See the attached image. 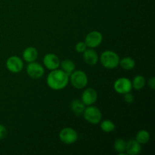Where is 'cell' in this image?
Instances as JSON below:
<instances>
[{"label":"cell","mask_w":155,"mask_h":155,"mask_svg":"<svg viewBox=\"0 0 155 155\" xmlns=\"http://www.w3.org/2000/svg\"><path fill=\"white\" fill-rule=\"evenodd\" d=\"M24 67L22 60L18 56H12L6 61V68L10 72L18 74L22 71Z\"/></svg>","instance_id":"52a82bcc"},{"label":"cell","mask_w":155,"mask_h":155,"mask_svg":"<svg viewBox=\"0 0 155 155\" xmlns=\"http://www.w3.org/2000/svg\"><path fill=\"white\" fill-rule=\"evenodd\" d=\"M148 86H149V87L151 88V89H153L154 90V88H155V80H154V77H151V79H149V80H148Z\"/></svg>","instance_id":"d4e9b609"},{"label":"cell","mask_w":155,"mask_h":155,"mask_svg":"<svg viewBox=\"0 0 155 155\" xmlns=\"http://www.w3.org/2000/svg\"><path fill=\"white\" fill-rule=\"evenodd\" d=\"M102 39V35L100 32L92 31L86 36L85 43L89 48H96L101 43Z\"/></svg>","instance_id":"ba28073f"},{"label":"cell","mask_w":155,"mask_h":155,"mask_svg":"<svg viewBox=\"0 0 155 155\" xmlns=\"http://www.w3.org/2000/svg\"><path fill=\"white\" fill-rule=\"evenodd\" d=\"M120 64L121 68L127 71H130L133 70L136 66V62L133 60L132 58L126 57L120 60Z\"/></svg>","instance_id":"e0dca14e"},{"label":"cell","mask_w":155,"mask_h":155,"mask_svg":"<svg viewBox=\"0 0 155 155\" xmlns=\"http://www.w3.org/2000/svg\"><path fill=\"white\" fill-rule=\"evenodd\" d=\"M126 151H127V154L130 155H137L140 154L141 151H142L141 144L134 139L130 140L128 142H127Z\"/></svg>","instance_id":"4fadbf2b"},{"label":"cell","mask_w":155,"mask_h":155,"mask_svg":"<svg viewBox=\"0 0 155 155\" xmlns=\"http://www.w3.org/2000/svg\"><path fill=\"white\" fill-rule=\"evenodd\" d=\"M71 84L76 89H83L88 83V77L83 71H76L71 74Z\"/></svg>","instance_id":"277c9868"},{"label":"cell","mask_w":155,"mask_h":155,"mask_svg":"<svg viewBox=\"0 0 155 155\" xmlns=\"http://www.w3.org/2000/svg\"><path fill=\"white\" fill-rule=\"evenodd\" d=\"M38 57V51L34 47H28L23 52V58L27 62L35 61Z\"/></svg>","instance_id":"5bb4252c"},{"label":"cell","mask_w":155,"mask_h":155,"mask_svg":"<svg viewBox=\"0 0 155 155\" xmlns=\"http://www.w3.org/2000/svg\"><path fill=\"white\" fill-rule=\"evenodd\" d=\"M86 48H87V46H86V45L85 42H78L77 45H76L75 49L78 53H83L84 52L85 50L86 49Z\"/></svg>","instance_id":"7402d4cb"},{"label":"cell","mask_w":155,"mask_h":155,"mask_svg":"<svg viewBox=\"0 0 155 155\" xmlns=\"http://www.w3.org/2000/svg\"><path fill=\"white\" fill-rule=\"evenodd\" d=\"M83 114L85 120L92 124H98L102 117L101 110L95 106L89 105V107L85 108Z\"/></svg>","instance_id":"3957f363"},{"label":"cell","mask_w":155,"mask_h":155,"mask_svg":"<svg viewBox=\"0 0 155 155\" xmlns=\"http://www.w3.org/2000/svg\"><path fill=\"white\" fill-rule=\"evenodd\" d=\"M71 108L72 111L74 112V114L77 116H80L83 114L85 108V104H83V101L80 100H74L71 104Z\"/></svg>","instance_id":"9a60e30c"},{"label":"cell","mask_w":155,"mask_h":155,"mask_svg":"<svg viewBox=\"0 0 155 155\" xmlns=\"http://www.w3.org/2000/svg\"><path fill=\"white\" fill-rule=\"evenodd\" d=\"M98 98V94L97 92L92 88H89L86 89L82 94L81 101H83L85 105H92Z\"/></svg>","instance_id":"30bf717a"},{"label":"cell","mask_w":155,"mask_h":155,"mask_svg":"<svg viewBox=\"0 0 155 155\" xmlns=\"http://www.w3.org/2000/svg\"><path fill=\"white\" fill-rule=\"evenodd\" d=\"M124 101L127 103H129V104H131V103L133 102L134 101V96L132 95L130 92H127V93L124 94Z\"/></svg>","instance_id":"603a6c76"},{"label":"cell","mask_w":155,"mask_h":155,"mask_svg":"<svg viewBox=\"0 0 155 155\" xmlns=\"http://www.w3.org/2000/svg\"><path fill=\"white\" fill-rule=\"evenodd\" d=\"M44 69L37 62H30L27 68V73L31 78L39 79L44 75Z\"/></svg>","instance_id":"9c48e42d"},{"label":"cell","mask_w":155,"mask_h":155,"mask_svg":"<svg viewBox=\"0 0 155 155\" xmlns=\"http://www.w3.org/2000/svg\"><path fill=\"white\" fill-rule=\"evenodd\" d=\"M150 139V134L147 130H142L137 133L136 140L140 144H146Z\"/></svg>","instance_id":"ac0fdd59"},{"label":"cell","mask_w":155,"mask_h":155,"mask_svg":"<svg viewBox=\"0 0 155 155\" xmlns=\"http://www.w3.org/2000/svg\"><path fill=\"white\" fill-rule=\"evenodd\" d=\"M61 66L62 71L64 73H66L68 75H71L74 71H75V64L71 60H64L60 64Z\"/></svg>","instance_id":"2e32d148"},{"label":"cell","mask_w":155,"mask_h":155,"mask_svg":"<svg viewBox=\"0 0 155 155\" xmlns=\"http://www.w3.org/2000/svg\"><path fill=\"white\" fill-rule=\"evenodd\" d=\"M101 129L104 133H110L115 130V124L112 121L106 120L101 122Z\"/></svg>","instance_id":"44dd1931"},{"label":"cell","mask_w":155,"mask_h":155,"mask_svg":"<svg viewBox=\"0 0 155 155\" xmlns=\"http://www.w3.org/2000/svg\"><path fill=\"white\" fill-rule=\"evenodd\" d=\"M114 88L117 93H127V92H130L133 88L132 82L129 79L125 78V77L119 78L115 81L114 84Z\"/></svg>","instance_id":"8992f818"},{"label":"cell","mask_w":155,"mask_h":155,"mask_svg":"<svg viewBox=\"0 0 155 155\" xmlns=\"http://www.w3.org/2000/svg\"><path fill=\"white\" fill-rule=\"evenodd\" d=\"M59 139L67 145H71V144L74 143L78 139V135L77 132L72 128H64L61 130L59 133Z\"/></svg>","instance_id":"5b68a950"},{"label":"cell","mask_w":155,"mask_h":155,"mask_svg":"<svg viewBox=\"0 0 155 155\" xmlns=\"http://www.w3.org/2000/svg\"><path fill=\"white\" fill-rule=\"evenodd\" d=\"M126 147H127V142L123 139H116L114 144V148L115 151L121 154H123V153L125 152Z\"/></svg>","instance_id":"ffe728a7"},{"label":"cell","mask_w":155,"mask_h":155,"mask_svg":"<svg viewBox=\"0 0 155 155\" xmlns=\"http://www.w3.org/2000/svg\"><path fill=\"white\" fill-rule=\"evenodd\" d=\"M43 64L45 68L48 70H55L60 66V61L58 57L54 54H47L44 56Z\"/></svg>","instance_id":"8fae6325"},{"label":"cell","mask_w":155,"mask_h":155,"mask_svg":"<svg viewBox=\"0 0 155 155\" xmlns=\"http://www.w3.org/2000/svg\"><path fill=\"white\" fill-rule=\"evenodd\" d=\"M101 63L107 69H114L119 65L120 58L113 51H105L101 55Z\"/></svg>","instance_id":"7a4b0ae2"},{"label":"cell","mask_w":155,"mask_h":155,"mask_svg":"<svg viewBox=\"0 0 155 155\" xmlns=\"http://www.w3.org/2000/svg\"><path fill=\"white\" fill-rule=\"evenodd\" d=\"M69 82V75L61 70H53L48 75L46 80L48 87L54 90H61L66 87Z\"/></svg>","instance_id":"6da1fadb"},{"label":"cell","mask_w":155,"mask_h":155,"mask_svg":"<svg viewBox=\"0 0 155 155\" xmlns=\"http://www.w3.org/2000/svg\"><path fill=\"white\" fill-rule=\"evenodd\" d=\"M6 135H7V130L5 127L2 124H0V139H5Z\"/></svg>","instance_id":"cb8c5ba5"},{"label":"cell","mask_w":155,"mask_h":155,"mask_svg":"<svg viewBox=\"0 0 155 155\" xmlns=\"http://www.w3.org/2000/svg\"><path fill=\"white\" fill-rule=\"evenodd\" d=\"M145 80L142 76L138 75L134 77L133 82H132V86L136 90H140L145 86Z\"/></svg>","instance_id":"d6986e66"},{"label":"cell","mask_w":155,"mask_h":155,"mask_svg":"<svg viewBox=\"0 0 155 155\" xmlns=\"http://www.w3.org/2000/svg\"><path fill=\"white\" fill-rule=\"evenodd\" d=\"M83 59L87 64L95 65L98 61V56L96 51L93 49H86L83 52Z\"/></svg>","instance_id":"7c38bea8"}]
</instances>
